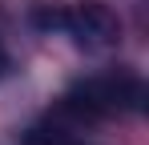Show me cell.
Here are the masks:
<instances>
[{
	"mask_svg": "<svg viewBox=\"0 0 149 145\" xmlns=\"http://www.w3.org/2000/svg\"><path fill=\"white\" fill-rule=\"evenodd\" d=\"M32 20L45 32H65L85 52H105L121 40V20L101 0H81V4H65V8H36Z\"/></svg>",
	"mask_w": 149,
	"mask_h": 145,
	"instance_id": "2",
	"label": "cell"
},
{
	"mask_svg": "<svg viewBox=\"0 0 149 145\" xmlns=\"http://www.w3.org/2000/svg\"><path fill=\"white\" fill-rule=\"evenodd\" d=\"M4 69H8V48H4V40H0V77H4Z\"/></svg>",
	"mask_w": 149,
	"mask_h": 145,
	"instance_id": "4",
	"label": "cell"
},
{
	"mask_svg": "<svg viewBox=\"0 0 149 145\" xmlns=\"http://www.w3.org/2000/svg\"><path fill=\"white\" fill-rule=\"evenodd\" d=\"M24 145H89V141H77V137L61 133V129H28Z\"/></svg>",
	"mask_w": 149,
	"mask_h": 145,
	"instance_id": "3",
	"label": "cell"
},
{
	"mask_svg": "<svg viewBox=\"0 0 149 145\" xmlns=\"http://www.w3.org/2000/svg\"><path fill=\"white\" fill-rule=\"evenodd\" d=\"M145 101V85L133 72H105V77H85L61 97V113L77 121H105L117 113H137Z\"/></svg>",
	"mask_w": 149,
	"mask_h": 145,
	"instance_id": "1",
	"label": "cell"
}]
</instances>
